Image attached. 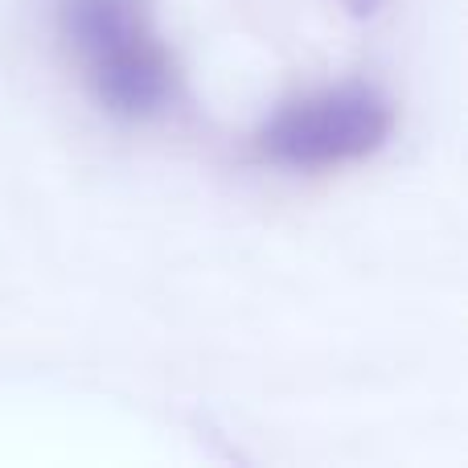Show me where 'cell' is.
<instances>
[{
  "label": "cell",
  "instance_id": "cell-1",
  "mask_svg": "<svg viewBox=\"0 0 468 468\" xmlns=\"http://www.w3.org/2000/svg\"><path fill=\"white\" fill-rule=\"evenodd\" d=\"M58 33L107 115L153 120L169 107L173 58L148 25L144 0H58Z\"/></svg>",
  "mask_w": 468,
  "mask_h": 468
},
{
  "label": "cell",
  "instance_id": "cell-2",
  "mask_svg": "<svg viewBox=\"0 0 468 468\" xmlns=\"http://www.w3.org/2000/svg\"><path fill=\"white\" fill-rule=\"evenodd\" d=\"M395 132L390 103L366 82H341L280 107L255 144L280 169L321 173L374 156Z\"/></svg>",
  "mask_w": 468,
  "mask_h": 468
},
{
  "label": "cell",
  "instance_id": "cell-3",
  "mask_svg": "<svg viewBox=\"0 0 468 468\" xmlns=\"http://www.w3.org/2000/svg\"><path fill=\"white\" fill-rule=\"evenodd\" d=\"M349 8H354L357 16H366V13H374V8H378V0H346Z\"/></svg>",
  "mask_w": 468,
  "mask_h": 468
}]
</instances>
